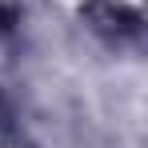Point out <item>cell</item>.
<instances>
[{
  "label": "cell",
  "instance_id": "7a4b0ae2",
  "mask_svg": "<svg viewBox=\"0 0 148 148\" xmlns=\"http://www.w3.org/2000/svg\"><path fill=\"white\" fill-rule=\"evenodd\" d=\"M12 24H16V12L12 8H0V32H8Z\"/></svg>",
  "mask_w": 148,
  "mask_h": 148
},
{
  "label": "cell",
  "instance_id": "6da1fadb",
  "mask_svg": "<svg viewBox=\"0 0 148 148\" xmlns=\"http://www.w3.org/2000/svg\"><path fill=\"white\" fill-rule=\"evenodd\" d=\"M84 16L92 20V28L108 32V36H128L140 28V16L124 4H112V0H88L84 4Z\"/></svg>",
  "mask_w": 148,
  "mask_h": 148
}]
</instances>
